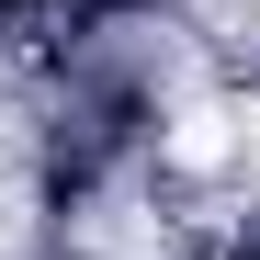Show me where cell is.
Masks as SVG:
<instances>
[{
  "mask_svg": "<svg viewBox=\"0 0 260 260\" xmlns=\"http://www.w3.org/2000/svg\"><path fill=\"white\" fill-rule=\"evenodd\" d=\"M170 158H181V170H215V158H226V113L192 102V113H181V136H170Z\"/></svg>",
  "mask_w": 260,
  "mask_h": 260,
  "instance_id": "obj_1",
  "label": "cell"
}]
</instances>
